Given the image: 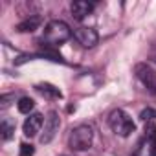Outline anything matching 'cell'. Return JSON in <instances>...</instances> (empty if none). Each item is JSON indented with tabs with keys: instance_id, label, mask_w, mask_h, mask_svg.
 Masks as SVG:
<instances>
[{
	"instance_id": "obj_12",
	"label": "cell",
	"mask_w": 156,
	"mask_h": 156,
	"mask_svg": "<svg viewBox=\"0 0 156 156\" xmlns=\"http://www.w3.org/2000/svg\"><path fill=\"white\" fill-rule=\"evenodd\" d=\"M39 55H42V57H50L51 61H55V62H64V59L61 57V53H57L55 51V48L53 46H44L41 51H39Z\"/></svg>"
},
{
	"instance_id": "obj_16",
	"label": "cell",
	"mask_w": 156,
	"mask_h": 156,
	"mask_svg": "<svg viewBox=\"0 0 156 156\" xmlns=\"http://www.w3.org/2000/svg\"><path fill=\"white\" fill-rule=\"evenodd\" d=\"M149 59L156 62V42H154V44L151 46V50H149Z\"/></svg>"
},
{
	"instance_id": "obj_1",
	"label": "cell",
	"mask_w": 156,
	"mask_h": 156,
	"mask_svg": "<svg viewBox=\"0 0 156 156\" xmlns=\"http://www.w3.org/2000/svg\"><path fill=\"white\" fill-rule=\"evenodd\" d=\"M70 37H72V30L64 20H50L44 28L42 42H46V46L57 48V46L64 44Z\"/></svg>"
},
{
	"instance_id": "obj_4",
	"label": "cell",
	"mask_w": 156,
	"mask_h": 156,
	"mask_svg": "<svg viewBox=\"0 0 156 156\" xmlns=\"http://www.w3.org/2000/svg\"><path fill=\"white\" fill-rule=\"evenodd\" d=\"M134 73L140 79V83L152 94L156 96V72L147 64V62H138L134 66Z\"/></svg>"
},
{
	"instance_id": "obj_13",
	"label": "cell",
	"mask_w": 156,
	"mask_h": 156,
	"mask_svg": "<svg viewBox=\"0 0 156 156\" xmlns=\"http://www.w3.org/2000/svg\"><path fill=\"white\" fill-rule=\"evenodd\" d=\"M17 107H19V112H22V114H30V112L35 108V101H33L31 98H20L19 103H17Z\"/></svg>"
},
{
	"instance_id": "obj_8",
	"label": "cell",
	"mask_w": 156,
	"mask_h": 156,
	"mask_svg": "<svg viewBox=\"0 0 156 156\" xmlns=\"http://www.w3.org/2000/svg\"><path fill=\"white\" fill-rule=\"evenodd\" d=\"M70 11H72L75 20H83L94 11V4L87 2V0H75V2L70 4Z\"/></svg>"
},
{
	"instance_id": "obj_10",
	"label": "cell",
	"mask_w": 156,
	"mask_h": 156,
	"mask_svg": "<svg viewBox=\"0 0 156 156\" xmlns=\"http://www.w3.org/2000/svg\"><path fill=\"white\" fill-rule=\"evenodd\" d=\"M0 134H2L4 141H9L15 134V119H11L8 116L0 119Z\"/></svg>"
},
{
	"instance_id": "obj_14",
	"label": "cell",
	"mask_w": 156,
	"mask_h": 156,
	"mask_svg": "<svg viewBox=\"0 0 156 156\" xmlns=\"http://www.w3.org/2000/svg\"><path fill=\"white\" fill-rule=\"evenodd\" d=\"M13 101H15V94H4V96H0V108L6 110Z\"/></svg>"
},
{
	"instance_id": "obj_5",
	"label": "cell",
	"mask_w": 156,
	"mask_h": 156,
	"mask_svg": "<svg viewBox=\"0 0 156 156\" xmlns=\"http://www.w3.org/2000/svg\"><path fill=\"white\" fill-rule=\"evenodd\" d=\"M73 37L75 41L79 42L83 48H94L99 41V35L96 30L92 28H87V26H81V28H75L73 30Z\"/></svg>"
},
{
	"instance_id": "obj_15",
	"label": "cell",
	"mask_w": 156,
	"mask_h": 156,
	"mask_svg": "<svg viewBox=\"0 0 156 156\" xmlns=\"http://www.w3.org/2000/svg\"><path fill=\"white\" fill-rule=\"evenodd\" d=\"M33 154H35V149H33L31 143H22V145H20L19 156H33Z\"/></svg>"
},
{
	"instance_id": "obj_6",
	"label": "cell",
	"mask_w": 156,
	"mask_h": 156,
	"mask_svg": "<svg viewBox=\"0 0 156 156\" xmlns=\"http://www.w3.org/2000/svg\"><path fill=\"white\" fill-rule=\"evenodd\" d=\"M59 125H61V119H59V114L55 112V110H51L50 114H48V118L44 119V132L41 134V143H50L53 138H55V134H57V130H59Z\"/></svg>"
},
{
	"instance_id": "obj_2",
	"label": "cell",
	"mask_w": 156,
	"mask_h": 156,
	"mask_svg": "<svg viewBox=\"0 0 156 156\" xmlns=\"http://www.w3.org/2000/svg\"><path fill=\"white\" fill-rule=\"evenodd\" d=\"M94 143V129L90 125H77L75 129H72L70 138H68V145L73 151H87L90 149Z\"/></svg>"
},
{
	"instance_id": "obj_9",
	"label": "cell",
	"mask_w": 156,
	"mask_h": 156,
	"mask_svg": "<svg viewBox=\"0 0 156 156\" xmlns=\"http://www.w3.org/2000/svg\"><path fill=\"white\" fill-rule=\"evenodd\" d=\"M39 26H41V17L30 15L28 19H24L22 22L17 24V31H19V33H30V31H35Z\"/></svg>"
},
{
	"instance_id": "obj_11",
	"label": "cell",
	"mask_w": 156,
	"mask_h": 156,
	"mask_svg": "<svg viewBox=\"0 0 156 156\" xmlns=\"http://www.w3.org/2000/svg\"><path fill=\"white\" fill-rule=\"evenodd\" d=\"M35 88H37L42 96H46V98H50V99H61V98H62L61 90H59L57 87L50 85V83H41V85H37Z\"/></svg>"
},
{
	"instance_id": "obj_3",
	"label": "cell",
	"mask_w": 156,
	"mask_h": 156,
	"mask_svg": "<svg viewBox=\"0 0 156 156\" xmlns=\"http://www.w3.org/2000/svg\"><path fill=\"white\" fill-rule=\"evenodd\" d=\"M108 125H110V129H112L118 136H121V138H127V136H130V134L136 130V125H134L132 118H130L125 110H121V108L110 112V116H108Z\"/></svg>"
},
{
	"instance_id": "obj_7",
	"label": "cell",
	"mask_w": 156,
	"mask_h": 156,
	"mask_svg": "<svg viewBox=\"0 0 156 156\" xmlns=\"http://www.w3.org/2000/svg\"><path fill=\"white\" fill-rule=\"evenodd\" d=\"M42 123H44L42 114L33 112V114H30V116L26 118V121H24V125H22V130H24V134H26L28 138H33V136H37V134L41 132Z\"/></svg>"
}]
</instances>
